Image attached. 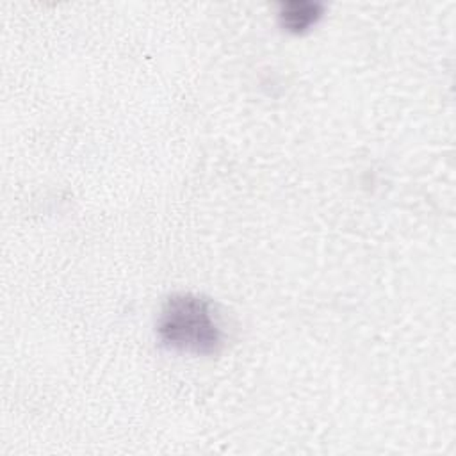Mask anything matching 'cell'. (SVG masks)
Returning <instances> with one entry per match:
<instances>
[{
  "label": "cell",
  "mask_w": 456,
  "mask_h": 456,
  "mask_svg": "<svg viewBox=\"0 0 456 456\" xmlns=\"http://www.w3.org/2000/svg\"><path fill=\"white\" fill-rule=\"evenodd\" d=\"M162 346L191 354H216L223 347V330L214 303L200 294L169 296L157 319Z\"/></svg>",
  "instance_id": "cell-1"
},
{
  "label": "cell",
  "mask_w": 456,
  "mask_h": 456,
  "mask_svg": "<svg viewBox=\"0 0 456 456\" xmlns=\"http://www.w3.org/2000/svg\"><path fill=\"white\" fill-rule=\"evenodd\" d=\"M322 14V5L319 2H308V0H289L280 4L278 18L283 28H287L292 34L305 32Z\"/></svg>",
  "instance_id": "cell-2"
}]
</instances>
